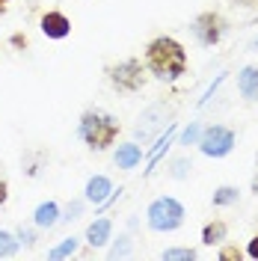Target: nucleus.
<instances>
[{"mask_svg": "<svg viewBox=\"0 0 258 261\" xmlns=\"http://www.w3.org/2000/svg\"><path fill=\"white\" fill-rule=\"evenodd\" d=\"M143 63L151 77H158L161 83H175L187 74L190 57L175 36H154L143 50Z\"/></svg>", "mask_w": 258, "mask_h": 261, "instance_id": "obj_1", "label": "nucleus"}, {"mask_svg": "<svg viewBox=\"0 0 258 261\" xmlns=\"http://www.w3.org/2000/svg\"><path fill=\"white\" fill-rule=\"evenodd\" d=\"M119 130H122L119 119L107 110H101V107H89L78 119V137H81L83 146L92 148V151H107L110 146H116Z\"/></svg>", "mask_w": 258, "mask_h": 261, "instance_id": "obj_2", "label": "nucleus"}, {"mask_svg": "<svg viewBox=\"0 0 258 261\" xmlns=\"http://www.w3.org/2000/svg\"><path fill=\"white\" fill-rule=\"evenodd\" d=\"M104 74H107V83L119 95H134L148 83V71H145V63L140 57H128V60H119V63L107 65Z\"/></svg>", "mask_w": 258, "mask_h": 261, "instance_id": "obj_3", "label": "nucleus"}, {"mask_svg": "<svg viewBox=\"0 0 258 261\" xmlns=\"http://www.w3.org/2000/svg\"><path fill=\"white\" fill-rule=\"evenodd\" d=\"M184 220H187V211H184V205L178 202L175 196H158L148 208H145V223L151 231H178V228L184 226Z\"/></svg>", "mask_w": 258, "mask_h": 261, "instance_id": "obj_4", "label": "nucleus"}, {"mask_svg": "<svg viewBox=\"0 0 258 261\" xmlns=\"http://www.w3.org/2000/svg\"><path fill=\"white\" fill-rule=\"evenodd\" d=\"M190 33H193V39L202 45V48H214V45H220V42L226 39L228 21H226V15L208 9V12H199V15L193 18Z\"/></svg>", "mask_w": 258, "mask_h": 261, "instance_id": "obj_5", "label": "nucleus"}, {"mask_svg": "<svg viewBox=\"0 0 258 261\" xmlns=\"http://www.w3.org/2000/svg\"><path fill=\"white\" fill-rule=\"evenodd\" d=\"M196 146L205 158H226V154H231V148L238 146V134L226 125H208V128H202Z\"/></svg>", "mask_w": 258, "mask_h": 261, "instance_id": "obj_6", "label": "nucleus"}, {"mask_svg": "<svg viewBox=\"0 0 258 261\" xmlns=\"http://www.w3.org/2000/svg\"><path fill=\"white\" fill-rule=\"evenodd\" d=\"M169 116H172V110H166V104H163V101H161V104H151V107H145L143 113H140L134 134H137V137H143V143H145V140H151L154 134H161V130L169 125V122H166Z\"/></svg>", "mask_w": 258, "mask_h": 261, "instance_id": "obj_7", "label": "nucleus"}, {"mask_svg": "<svg viewBox=\"0 0 258 261\" xmlns=\"http://www.w3.org/2000/svg\"><path fill=\"white\" fill-rule=\"evenodd\" d=\"M39 30H42V36H48L54 42H63V39L71 36V21L60 9H48V12H42V18H39Z\"/></svg>", "mask_w": 258, "mask_h": 261, "instance_id": "obj_8", "label": "nucleus"}, {"mask_svg": "<svg viewBox=\"0 0 258 261\" xmlns=\"http://www.w3.org/2000/svg\"><path fill=\"white\" fill-rule=\"evenodd\" d=\"M113 190L116 187H113V181H110V175H92V178L86 181V187H83V199L92 202V205H101Z\"/></svg>", "mask_w": 258, "mask_h": 261, "instance_id": "obj_9", "label": "nucleus"}, {"mask_svg": "<svg viewBox=\"0 0 258 261\" xmlns=\"http://www.w3.org/2000/svg\"><path fill=\"white\" fill-rule=\"evenodd\" d=\"M110 238H113V220L110 217H98V220H92L86 226V244L92 246V249L104 246Z\"/></svg>", "mask_w": 258, "mask_h": 261, "instance_id": "obj_10", "label": "nucleus"}, {"mask_svg": "<svg viewBox=\"0 0 258 261\" xmlns=\"http://www.w3.org/2000/svg\"><path fill=\"white\" fill-rule=\"evenodd\" d=\"M238 92L246 101H258V65H243L238 71Z\"/></svg>", "mask_w": 258, "mask_h": 261, "instance_id": "obj_11", "label": "nucleus"}, {"mask_svg": "<svg viewBox=\"0 0 258 261\" xmlns=\"http://www.w3.org/2000/svg\"><path fill=\"white\" fill-rule=\"evenodd\" d=\"M113 161L119 169H137L143 163V148L137 146V143H122V146L116 148Z\"/></svg>", "mask_w": 258, "mask_h": 261, "instance_id": "obj_12", "label": "nucleus"}, {"mask_svg": "<svg viewBox=\"0 0 258 261\" xmlns=\"http://www.w3.org/2000/svg\"><path fill=\"white\" fill-rule=\"evenodd\" d=\"M60 205L57 202H42V205H36V211H33V223L36 228H54L60 223Z\"/></svg>", "mask_w": 258, "mask_h": 261, "instance_id": "obj_13", "label": "nucleus"}, {"mask_svg": "<svg viewBox=\"0 0 258 261\" xmlns=\"http://www.w3.org/2000/svg\"><path fill=\"white\" fill-rule=\"evenodd\" d=\"M226 238H228L226 220H211V223L202 226V244L205 246H220V244H226Z\"/></svg>", "mask_w": 258, "mask_h": 261, "instance_id": "obj_14", "label": "nucleus"}, {"mask_svg": "<svg viewBox=\"0 0 258 261\" xmlns=\"http://www.w3.org/2000/svg\"><path fill=\"white\" fill-rule=\"evenodd\" d=\"M172 137H175V125L169 122V130H166V134H161V137H158V143H154V148L148 151V169H145V172H151V169L158 166V161L163 158V151H166V148H169V143H172Z\"/></svg>", "mask_w": 258, "mask_h": 261, "instance_id": "obj_15", "label": "nucleus"}, {"mask_svg": "<svg viewBox=\"0 0 258 261\" xmlns=\"http://www.w3.org/2000/svg\"><path fill=\"white\" fill-rule=\"evenodd\" d=\"M238 199H241V190L238 187H231V184H223V187H217L214 190V208H226V205H238Z\"/></svg>", "mask_w": 258, "mask_h": 261, "instance_id": "obj_16", "label": "nucleus"}, {"mask_svg": "<svg viewBox=\"0 0 258 261\" xmlns=\"http://www.w3.org/2000/svg\"><path fill=\"white\" fill-rule=\"evenodd\" d=\"M18 249H21L18 234L6 231V228H0V258H12V255H18Z\"/></svg>", "mask_w": 258, "mask_h": 261, "instance_id": "obj_17", "label": "nucleus"}, {"mask_svg": "<svg viewBox=\"0 0 258 261\" xmlns=\"http://www.w3.org/2000/svg\"><path fill=\"white\" fill-rule=\"evenodd\" d=\"M196 255H199V252H196L193 246H169V249H163L161 252V258L163 261H193Z\"/></svg>", "mask_w": 258, "mask_h": 261, "instance_id": "obj_18", "label": "nucleus"}, {"mask_svg": "<svg viewBox=\"0 0 258 261\" xmlns=\"http://www.w3.org/2000/svg\"><path fill=\"white\" fill-rule=\"evenodd\" d=\"M74 252H78V238H65L63 244H57L48 255L50 258H68V255H74Z\"/></svg>", "mask_w": 258, "mask_h": 261, "instance_id": "obj_19", "label": "nucleus"}, {"mask_svg": "<svg viewBox=\"0 0 258 261\" xmlns=\"http://www.w3.org/2000/svg\"><path fill=\"white\" fill-rule=\"evenodd\" d=\"M125 255H131V238L128 234H119V241L107 249V258H125Z\"/></svg>", "mask_w": 258, "mask_h": 261, "instance_id": "obj_20", "label": "nucleus"}, {"mask_svg": "<svg viewBox=\"0 0 258 261\" xmlns=\"http://www.w3.org/2000/svg\"><path fill=\"white\" fill-rule=\"evenodd\" d=\"M199 134H202V125H199V122H190L187 128L181 130L178 146H196V143H199Z\"/></svg>", "mask_w": 258, "mask_h": 261, "instance_id": "obj_21", "label": "nucleus"}, {"mask_svg": "<svg viewBox=\"0 0 258 261\" xmlns=\"http://www.w3.org/2000/svg\"><path fill=\"white\" fill-rule=\"evenodd\" d=\"M217 258H220V261H243V258H246V252H243L241 246H226V244H220Z\"/></svg>", "mask_w": 258, "mask_h": 261, "instance_id": "obj_22", "label": "nucleus"}, {"mask_svg": "<svg viewBox=\"0 0 258 261\" xmlns=\"http://www.w3.org/2000/svg\"><path fill=\"white\" fill-rule=\"evenodd\" d=\"M190 169H193V163L187 161V158H178V161H172V172H169V175H172V178H184Z\"/></svg>", "mask_w": 258, "mask_h": 261, "instance_id": "obj_23", "label": "nucleus"}, {"mask_svg": "<svg viewBox=\"0 0 258 261\" xmlns=\"http://www.w3.org/2000/svg\"><path fill=\"white\" fill-rule=\"evenodd\" d=\"M81 211H83V202H81V199L68 202V205H65V211L60 214V223H63V220H78V217H81Z\"/></svg>", "mask_w": 258, "mask_h": 261, "instance_id": "obj_24", "label": "nucleus"}, {"mask_svg": "<svg viewBox=\"0 0 258 261\" xmlns=\"http://www.w3.org/2000/svg\"><path fill=\"white\" fill-rule=\"evenodd\" d=\"M9 45H12L15 50L30 48V36H27V33H12V36H9Z\"/></svg>", "mask_w": 258, "mask_h": 261, "instance_id": "obj_25", "label": "nucleus"}, {"mask_svg": "<svg viewBox=\"0 0 258 261\" xmlns=\"http://www.w3.org/2000/svg\"><path fill=\"white\" fill-rule=\"evenodd\" d=\"M15 234H18V241H21V244L36 246V231H33V228H24V226H21V228L15 231Z\"/></svg>", "mask_w": 258, "mask_h": 261, "instance_id": "obj_26", "label": "nucleus"}, {"mask_svg": "<svg viewBox=\"0 0 258 261\" xmlns=\"http://www.w3.org/2000/svg\"><path fill=\"white\" fill-rule=\"evenodd\" d=\"M243 252H246V258H255L258 261V231L249 238V244H246V249H243Z\"/></svg>", "mask_w": 258, "mask_h": 261, "instance_id": "obj_27", "label": "nucleus"}, {"mask_svg": "<svg viewBox=\"0 0 258 261\" xmlns=\"http://www.w3.org/2000/svg\"><path fill=\"white\" fill-rule=\"evenodd\" d=\"M9 202V184L3 178V163H0V205H6Z\"/></svg>", "mask_w": 258, "mask_h": 261, "instance_id": "obj_28", "label": "nucleus"}, {"mask_svg": "<svg viewBox=\"0 0 258 261\" xmlns=\"http://www.w3.org/2000/svg\"><path fill=\"white\" fill-rule=\"evenodd\" d=\"M235 6H241V9H258V0H231Z\"/></svg>", "mask_w": 258, "mask_h": 261, "instance_id": "obj_29", "label": "nucleus"}, {"mask_svg": "<svg viewBox=\"0 0 258 261\" xmlns=\"http://www.w3.org/2000/svg\"><path fill=\"white\" fill-rule=\"evenodd\" d=\"M249 190H252V193L258 196V172H255V175H252V184H249Z\"/></svg>", "mask_w": 258, "mask_h": 261, "instance_id": "obj_30", "label": "nucleus"}, {"mask_svg": "<svg viewBox=\"0 0 258 261\" xmlns=\"http://www.w3.org/2000/svg\"><path fill=\"white\" fill-rule=\"evenodd\" d=\"M6 3H12V0H0V15H6Z\"/></svg>", "mask_w": 258, "mask_h": 261, "instance_id": "obj_31", "label": "nucleus"}]
</instances>
